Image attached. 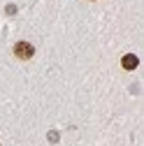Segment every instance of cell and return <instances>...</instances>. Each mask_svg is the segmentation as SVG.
Segmentation results:
<instances>
[{
  "instance_id": "obj_2",
  "label": "cell",
  "mask_w": 144,
  "mask_h": 146,
  "mask_svg": "<svg viewBox=\"0 0 144 146\" xmlns=\"http://www.w3.org/2000/svg\"><path fill=\"white\" fill-rule=\"evenodd\" d=\"M121 65H123V70H135L139 65V58L135 56V53H125V56L121 58Z\"/></svg>"
},
{
  "instance_id": "obj_3",
  "label": "cell",
  "mask_w": 144,
  "mask_h": 146,
  "mask_svg": "<svg viewBox=\"0 0 144 146\" xmlns=\"http://www.w3.org/2000/svg\"><path fill=\"white\" fill-rule=\"evenodd\" d=\"M49 141H58V132H49Z\"/></svg>"
},
{
  "instance_id": "obj_1",
  "label": "cell",
  "mask_w": 144,
  "mask_h": 146,
  "mask_svg": "<svg viewBox=\"0 0 144 146\" xmlns=\"http://www.w3.org/2000/svg\"><path fill=\"white\" fill-rule=\"evenodd\" d=\"M33 53H35V46H33L30 42H16V44H14V56L19 58V60L33 58Z\"/></svg>"
}]
</instances>
